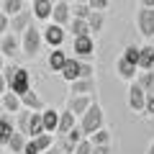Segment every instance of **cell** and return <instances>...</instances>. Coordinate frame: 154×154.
<instances>
[{"label":"cell","mask_w":154,"mask_h":154,"mask_svg":"<svg viewBox=\"0 0 154 154\" xmlns=\"http://www.w3.org/2000/svg\"><path fill=\"white\" fill-rule=\"evenodd\" d=\"M0 11L11 18V16H16V13L23 11V0H3V3H0Z\"/></svg>","instance_id":"83f0119b"},{"label":"cell","mask_w":154,"mask_h":154,"mask_svg":"<svg viewBox=\"0 0 154 154\" xmlns=\"http://www.w3.org/2000/svg\"><path fill=\"white\" fill-rule=\"evenodd\" d=\"M18 98H21V105H23V108H28V110H41V108H44V103H41V98H38V95L33 93L31 88H28L26 93H21Z\"/></svg>","instance_id":"ffe728a7"},{"label":"cell","mask_w":154,"mask_h":154,"mask_svg":"<svg viewBox=\"0 0 154 154\" xmlns=\"http://www.w3.org/2000/svg\"><path fill=\"white\" fill-rule=\"evenodd\" d=\"M31 21H33L31 11H26V8H23L21 13H16V16L8 18V31H13V33H23L28 26H31Z\"/></svg>","instance_id":"ba28073f"},{"label":"cell","mask_w":154,"mask_h":154,"mask_svg":"<svg viewBox=\"0 0 154 154\" xmlns=\"http://www.w3.org/2000/svg\"><path fill=\"white\" fill-rule=\"evenodd\" d=\"M18 41H21V51L26 57H31V59H36L38 51H41V46H44V41H41V31L33 26H28L26 31L18 36Z\"/></svg>","instance_id":"3957f363"},{"label":"cell","mask_w":154,"mask_h":154,"mask_svg":"<svg viewBox=\"0 0 154 154\" xmlns=\"http://www.w3.org/2000/svg\"><path fill=\"white\" fill-rule=\"evenodd\" d=\"M57 121H59V110L41 108V123H44V131L46 134H54L57 131Z\"/></svg>","instance_id":"ac0fdd59"},{"label":"cell","mask_w":154,"mask_h":154,"mask_svg":"<svg viewBox=\"0 0 154 154\" xmlns=\"http://www.w3.org/2000/svg\"><path fill=\"white\" fill-rule=\"evenodd\" d=\"M149 41H152V46H154V36H152V38H149Z\"/></svg>","instance_id":"ee69618b"},{"label":"cell","mask_w":154,"mask_h":154,"mask_svg":"<svg viewBox=\"0 0 154 154\" xmlns=\"http://www.w3.org/2000/svg\"><path fill=\"white\" fill-rule=\"evenodd\" d=\"M123 59L131 62V64H136V59H139V46H126V49H123ZM136 69H139V67H136Z\"/></svg>","instance_id":"836d02e7"},{"label":"cell","mask_w":154,"mask_h":154,"mask_svg":"<svg viewBox=\"0 0 154 154\" xmlns=\"http://www.w3.org/2000/svg\"><path fill=\"white\" fill-rule=\"evenodd\" d=\"M67 3H75V0H67Z\"/></svg>","instance_id":"f6af8a7d"},{"label":"cell","mask_w":154,"mask_h":154,"mask_svg":"<svg viewBox=\"0 0 154 154\" xmlns=\"http://www.w3.org/2000/svg\"><path fill=\"white\" fill-rule=\"evenodd\" d=\"M93 100H95L93 95H69V98H67V110L80 118V116L88 110V105L93 103Z\"/></svg>","instance_id":"9c48e42d"},{"label":"cell","mask_w":154,"mask_h":154,"mask_svg":"<svg viewBox=\"0 0 154 154\" xmlns=\"http://www.w3.org/2000/svg\"><path fill=\"white\" fill-rule=\"evenodd\" d=\"M0 100H3V110H8V113H18V110L23 108L21 98H18L16 93H11V90H5V93L0 95Z\"/></svg>","instance_id":"44dd1931"},{"label":"cell","mask_w":154,"mask_h":154,"mask_svg":"<svg viewBox=\"0 0 154 154\" xmlns=\"http://www.w3.org/2000/svg\"><path fill=\"white\" fill-rule=\"evenodd\" d=\"M136 67H139V69H154V46H152V44L139 46V59H136Z\"/></svg>","instance_id":"2e32d148"},{"label":"cell","mask_w":154,"mask_h":154,"mask_svg":"<svg viewBox=\"0 0 154 154\" xmlns=\"http://www.w3.org/2000/svg\"><path fill=\"white\" fill-rule=\"evenodd\" d=\"M88 5H90V11H100L103 13L105 8H108V0H88Z\"/></svg>","instance_id":"d590c367"},{"label":"cell","mask_w":154,"mask_h":154,"mask_svg":"<svg viewBox=\"0 0 154 154\" xmlns=\"http://www.w3.org/2000/svg\"><path fill=\"white\" fill-rule=\"evenodd\" d=\"M136 85H141L144 90H154V69H141L136 72V80H134Z\"/></svg>","instance_id":"d4e9b609"},{"label":"cell","mask_w":154,"mask_h":154,"mask_svg":"<svg viewBox=\"0 0 154 154\" xmlns=\"http://www.w3.org/2000/svg\"><path fill=\"white\" fill-rule=\"evenodd\" d=\"M95 93V77H77L69 82V95H93Z\"/></svg>","instance_id":"8fae6325"},{"label":"cell","mask_w":154,"mask_h":154,"mask_svg":"<svg viewBox=\"0 0 154 154\" xmlns=\"http://www.w3.org/2000/svg\"><path fill=\"white\" fill-rule=\"evenodd\" d=\"M72 126H77V116H72L69 110H59V121H57V131L54 134H59V136H64L67 131H69Z\"/></svg>","instance_id":"e0dca14e"},{"label":"cell","mask_w":154,"mask_h":154,"mask_svg":"<svg viewBox=\"0 0 154 154\" xmlns=\"http://www.w3.org/2000/svg\"><path fill=\"white\" fill-rule=\"evenodd\" d=\"M77 126L82 128V134H85V136H90L93 131H98V128L103 126V108H100V105L93 100V103L88 105V110H85V113L80 116Z\"/></svg>","instance_id":"7a4b0ae2"},{"label":"cell","mask_w":154,"mask_h":154,"mask_svg":"<svg viewBox=\"0 0 154 154\" xmlns=\"http://www.w3.org/2000/svg\"><path fill=\"white\" fill-rule=\"evenodd\" d=\"M69 13H72V18H88L90 5L88 3H69Z\"/></svg>","instance_id":"4dcf8cb0"},{"label":"cell","mask_w":154,"mask_h":154,"mask_svg":"<svg viewBox=\"0 0 154 154\" xmlns=\"http://www.w3.org/2000/svg\"><path fill=\"white\" fill-rule=\"evenodd\" d=\"M77 77H95L93 75V62L90 59H80V75Z\"/></svg>","instance_id":"e575fe53"},{"label":"cell","mask_w":154,"mask_h":154,"mask_svg":"<svg viewBox=\"0 0 154 154\" xmlns=\"http://www.w3.org/2000/svg\"><path fill=\"white\" fill-rule=\"evenodd\" d=\"M67 51L62 49V46H57V49H51V54H49V69L51 72H59L62 69V64H64V59H67Z\"/></svg>","instance_id":"603a6c76"},{"label":"cell","mask_w":154,"mask_h":154,"mask_svg":"<svg viewBox=\"0 0 154 154\" xmlns=\"http://www.w3.org/2000/svg\"><path fill=\"white\" fill-rule=\"evenodd\" d=\"M49 3H57V0H49Z\"/></svg>","instance_id":"bcb514c9"},{"label":"cell","mask_w":154,"mask_h":154,"mask_svg":"<svg viewBox=\"0 0 154 154\" xmlns=\"http://www.w3.org/2000/svg\"><path fill=\"white\" fill-rule=\"evenodd\" d=\"M64 38H67V31H64V26H59V23H46V28L41 31V41L44 44H49L51 49H57V46H62L64 44Z\"/></svg>","instance_id":"5b68a950"},{"label":"cell","mask_w":154,"mask_h":154,"mask_svg":"<svg viewBox=\"0 0 154 154\" xmlns=\"http://www.w3.org/2000/svg\"><path fill=\"white\" fill-rule=\"evenodd\" d=\"M93 154H110L108 144H98V146H93Z\"/></svg>","instance_id":"8d00e7d4"},{"label":"cell","mask_w":154,"mask_h":154,"mask_svg":"<svg viewBox=\"0 0 154 154\" xmlns=\"http://www.w3.org/2000/svg\"><path fill=\"white\" fill-rule=\"evenodd\" d=\"M5 90H8V85H5V77H3V72H0V95L5 93Z\"/></svg>","instance_id":"f35d334b"},{"label":"cell","mask_w":154,"mask_h":154,"mask_svg":"<svg viewBox=\"0 0 154 154\" xmlns=\"http://www.w3.org/2000/svg\"><path fill=\"white\" fill-rule=\"evenodd\" d=\"M93 54H95V41H93L90 33L72 38V57H77V59H93Z\"/></svg>","instance_id":"277c9868"},{"label":"cell","mask_w":154,"mask_h":154,"mask_svg":"<svg viewBox=\"0 0 154 154\" xmlns=\"http://www.w3.org/2000/svg\"><path fill=\"white\" fill-rule=\"evenodd\" d=\"M72 154H93V144H90V139H80V141L75 144V149H72Z\"/></svg>","instance_id":"1f68e13d"},{"label":"cell","mask_w":154,"mask_h":154,"mask_svg":"<svg viewBox=\"0 0 154 154\" xmlns=\"http://www.w3.org/2000/svg\"><path fill=\"white\" fill-rule=\"evenodd\" d=\"M141 5H146V8H154V0H141Z\"/></svg>","instance_id":"60d3db41"},{"label":"cell","mask_w":154,"mask_h":154,"mask_svg":"<svg viewBox=\"0 0 154 154\" xmlns=\"http://www.w3.org/2000/svg\"><path fill=\"white\" fill-rule=\"evenodd\" d=\"M146 154H154V141L149 144V149H146Z\"/></svg>","instance_id":"b9f144b4"},{"label":"cell","mask_w":154,"mask_h":154,"mask_svg":"<svg viewBox=\"0 0 154 154\" xmlns=\"http://www.w3.org/2000/svg\"><path fill=\"white\" fill-rule=\"evenodd\" d=\"M144 95H146V90H144L141 85L128 82V108L136 110V113H141L144 110Z\"/></svg>","instance_id":"7c38bea8"},{"label":"cell","mask_w":154,"mask_h":154,"mask_svg":"<svg viewBox=\"0 0 154 154\" xmlns=\"http://www.w3.org/2000/svg\"><path fill=\"white\" fill-rule=\"evenodd\" d=\"M69 31H72V36H85V33H90V28H88V21L85 18H69Z\"/></svg>","instance_id":"4316f807"},{"label":"cell","mask_w":154,"mask_h":154,"mask_svg":"<svg viewBox=\"0 0 154 154\" xmlns=\"http://www.w3.org/2000/svg\"><path fill=\"white\" fill-rule=\"evenodd\" d=\"M88 139H90V144H93V146H98V144H110V131L100 126L98 131H93Z\"/></svg>","instance_id":"f546056e"},{"label":"cell","mask_w":154,"mask_h":154,"mask_svg":"<svg viewBox=\"0 0 154 154\" xmlns=\"http://www.w3.org/2000/svg\"><path fill=\"white\" fill-rule=\"evenodd\" d=\"M0 72H3V77H5V85H8L11 93L21 95V93H26V90L31 88V75H28L26 67L11 64V67H3Z\"/></svg>","instance_id":"6da1fadb"},{"label":"cell","mask_w":154,"mask_h":154,"mask_svg":"<svg viewBox=\"0 0 154 154\" xmlns=\"http://www.w3.org/2000/svg\"><path fill=\"white\" fill-rule=\"evenodd\" d=\"M0 3H3V0H0Z\"/></svg>","instance_id":"7dc6e473"},{"label":"cell","mask_w":154,"mask_h":154,"mask_svg":"<svg viewBox=\"0 0 154 154\" xmlns=\"http://www.w3.org/2000/svg\"><path fill=\"white\" fill-rule=\"evenodd\" d=\"M26 139H33L38 134H44V123H41V110H31L28 113V121H26Z\"/></svg>","instance_id":"4fadbf2b"},{"label":"cell","mask_w":154,"mask_h":154,"mask_svg":"<svg viewBox=\"0 0 154 154\" xmlns=\"http://www.w3.org/2000/svg\"><path fill=\"white\" fill-rule=\"evenodd\" d=\"M3 67H5V57L0 54V69H3Z\"/></svg>","instance_id":"7bdbcfd3"},{"label":"cell","mask_w":154,"mask_h":154,"mask_svg":"<svg viewBox=\"0 0 154 154\" xmlns=\"http://www.w3.org/2000/svg\"><path fill=\"white\" fill-rule=\"evenodd\" d=\"M136 23H139V31H141L144 38H152L154 36V8L141 5L136 13Z\"/></svg>","instance_id":"8992f818"},{"label":"cell","mask_w":154,"mask_h":154,"mask_svg":"<svg viewBox=\"0 0 154 154\" xmlns=\"http://www.w3.org/2000/svg\"><path fill=\"white\" fill-rule=\"evenodd\" d=\"M41 154H62V149L59 146H49L46 152H41Z\"/></svg>","instance_id":"ab89813d"},{"label":"cell","mask_w":154,"mask_h":154,"mask_svg":"<svg viewBox=\"0 0 154 154\" xmlns=\"http://www.w3.org/2000/svg\"><path fill=\"white\" fill-rule=\"evenodd\" d=\"M23 144H26V134H21V131H13V134H11V139H8V144H5V146L11 149V154H21Z\"/></svg>","instance_id":"cb8c5ba5"},{"label":"cell","mask_w":154,"mask_h":154,"mask_svg":"<svg viewBox=\"0 0 154 154\" xmlns=\"http://www.w3.org/2000/svg\"><path fill=\"white\" fill-rule=\"evenodd\" d=\"M116 72H118V77H121V80H126V82H134V80H136V64L126 62L123 57L118 59V64H116Z\"/></svg>","instance_id":"d6986e66"},{"label":"cell","mask_w":154,"mask_h":154,"mask_svg":"<svg viewBox=\"0 0 154 154\" xmlns=\"http://www.w3.org/2000/svg\"><path fill=\"white\" fill-rule=\"evenodd\" d=\"M141 113L154 116V90H146V95H144V110H141Z\"/></svg>","instance_id":"d6a6232c"},{"label":"cell","mask_w":154,"mask_h":154,"mask_svg":"<svg viewBox=\"0 0 154 154\" xmlns=\"http://www.w3.org/2000/svg\"><path fill=\"white\" fill-rule=\"evenodd\" d=\"M69 18H72V13H69V3H67V0H57V3H51V23L67 26Z\"/></svg>","instance_id":"30bf717a"},{"label":"cell","mask_w":154,"mask_h":154,"mask_svg":"<svg viewBox=\"0 0 154 154\" xmlns=\"http://www.w3.org/2000/svg\"><path fill=\"white\" fill-rule=\"evenodd\" d=\"M5 31H8V16L0 11V33H5Z\"/></svg>","instance_id":"74e56055"},{"label":"cell","mask_w":154,"mask_h":154,"mask_svg":"<svg viewBox=\"0 0 154 154\" xmlns=\"http://www.w3.org/2000/svg\"><path fill=\"white\" fill-rule=\"evenodd\" d=\"M21 51V41H18V33L5 31L0 33V54L3 57H16Z\"/></svg>","instance_id":"52a82bcc"},{"label":"cell","mask_w":154,"mask_h":154,"mask_svg":"<svg viewBox=\"0 0 154 154\" xmlns=\"http://www.w3.org/2000/svg\"><path fill=\"white\" fill-rule=\"evenodd\" d=\"M88 21V28H90V36H95V33L103 28V13L100 11H90V16L85 18Z\"/></svg>","instance_id":"484cf974"},{"label":"cell","mask_w":154,"mask_h":154,"mask_svg":"<svg viewBox=\"0 0 154 154\" xmlns=\"http://www.w3.org/2000/svg\"><path fill=\"white\" fill-rule=\"evenodd\" d=\"M31 16L36 21H51V3L49 0H31Z\"/></svg>","instance_id":"5bb4252c"},{"label":"cell","mask_w":154,"mask_h":154,"mask_svg":"<svg viewBox=\"0 0 154 154\" xmlns=\"http://www.w3.org/2000/svg\"><path fill=\"white\" fill-rule=\"evenodd\" d=\"M59 75L64 77L67 82L77 80V75H80V59H77V57H67L64 64H62V69H59Z\"/></svg>","instance_id":"9a60e30c"},{"label":"cell","mask_w":154,"mask_h":154,"mask_svg":"<svg viewBox=\"0 0 154 154\" xmlns=\"http://www.w3.org/2000/svg\"><path fill=\"white\" fill-rule=\"evenodd\" d=\"M31 141L36 144L38 152H46L49 146H54V134H46V131H44V134H38V136H33Z\"/></svg>","instance_id":"f1b7e54d"},{"label":"cell","mask_w":154,"mask_h":154,"mask_svg":"<svg viewBox=\"0 0 154 154\" xmlns=\"http://www.w3.org/2000/svg\"><path fill=\"white\" fill-rule=\"evenodd\" d=\"M13 131H16V126H13L11 116L0 113V146H5V144H8V139H11Z\"/></svg>","instance_id":"7402d4cb"}]
</instances>
